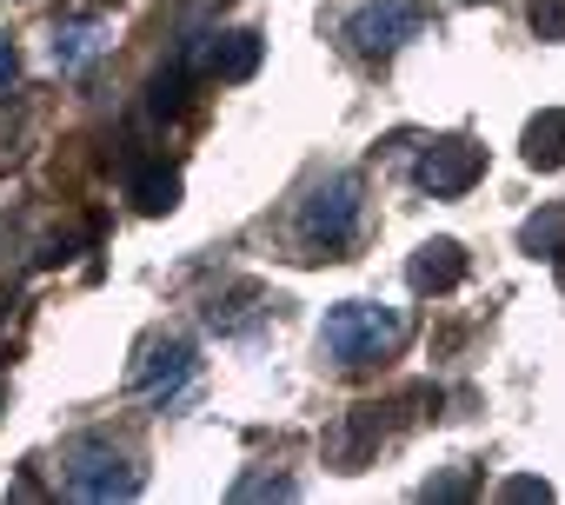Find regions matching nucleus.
Returning <instances> with one entry per match:
<instances>
[{"label": "nucleus", "instance_id": "4", "mask_svg": "<svg viewBox=\"0 0 565 505\" xmlns=\"http://www.w3.org/2000/svg\"><path fill=\"white\" fill-rule=\"evenodd\" d=\"M67 492L74 498H134L140 492V465L127 452H114L107 439H81L67 452Z\"/></svg>", "mask_w": 565, "mask_h": 505}, {"label": "nucleus", "instance_id": "8", "mask_svg": "<svg viewBox=\"0 0 565 505\" xmlns=\"http://www.w3.org/2000/svg\"><path fill=\"white\" fill-rule=\"evenodd\" d=\"M406 280H413V293H452V287L466 280V253H459L452 239H433V246L413 253Z\"/></svg>", "mask_w": 565, "mask_h": 505}, {"label": "nucleus", "instance_id": "3", "mask_svg": "<svg viewBox=\"0 0 565 505\" xmlns=\"http://www.w3.org/2000/svg\"><path fill=\"white\" fill-rule=\"evenodd\" d=\"M134 393L160 412H180L200 393V353L186 340H147L134 359Z\"/></svg>", "mask_w": 565, "mask_h": 505}, {"label": "nucleus", "instance_id": "9", "mask_svg": "<svg viewBox=\"0 0 565 505\" xmlns=\"http://www.w3.org/2000/svg\"><path fill=\"white\" fill-rule=\"evenodd\" d=\"M525 166H539V173H558L565 166V114L558 107H545L525 127Z\"/></svg>", "mask_w": 565, "mask_h": 505}, {"label": "nucleus", "instance_id": "5", "mask_svg": "<svg viewBox=\"0 0 565 505\" xmlns=\"http://www.w3.org/2000/svg\"><path fill=\"white\" fill-rule=\"evenodd\" d=\"M426 21H433L426 0H373V8H360V14L347 21V41H353L360 54H393V47H406Z\"/></svg>", "mask_w": 565, "mask_h": 505}, {"label": "nucleus", "instance_id": "2", "mask_svg": "<svg viewBox=\"0 0 565 505\" xmlns=\"http://www.w3.org/2000/svg\"><path fill=\"white\" fill-rule=\"evenodd\" d=\"M353 233H360V180H353V173H333V180H320V186L307 193V206H300V239L320 253V260H340V253L353 246Z\"/></svg>", "mask_w": 565, "mask_h": 505}, {"label": "nucleus", "instance_id": "6", "mask_svg": "<svg viewBox=\"0 0 565 505\" xmlns=\"http://www.w3.org/2000/svg\"><path fill=\"white\" fill-rule=\"evenodd\" d=\"M479 173H486V147H472V140H439V147H426V160H419V186H426L433 200L466 193Z\"/></svg>", "mask_w": 565, "mask_h": 505}, {"label": "nucleus", "instance_id": "11", "mask_svg": "<svg viewBox=\"0 0 565 505\" xmlns=\"http://www.w3.org/2000/svg\"><path fill=\"white\" fill-rule=\"evenodd\" d=\"M519 246L532 253V260H558V253H565V206L532 213V219L519 226Z\"/></svg>", "mask_w": 565, "mask_h": 505}, {"label": "nucleus", "instance_id": "1", "mask_svg": "<svg viewBox=\"0 0 565 505\" xmlns=\"http://www.w3.org/2000/svg\"><path fill=\"white\" fill-rule=\"evenodd\" d=\"M399 340H406V320H399L393 307H373V300H347V307H333L327 326H320V346H327L340 366L386 359Z\"/></svg>", "mask_w": 565, "mask_h": 505}, {"label": "nucleus", "instance_id": "7", "mask_svg": "<svg viewBox=\"0 0 565 505\" xmlns=\"http://www.w3.org/2000/svg\"><path fill=\"white\" fill-rule=\"evenodd\" d=\"M100 54H107V21L81 14V21H61L54 28V67L61 74H87Z\"/></svg>", "mask_w": 565, "mask_h": 505}, {"label": "nucleus", "instance_id": "14", "mask_svg": "<svg viewBox=\"0 0 565 505\" xmlns=\"http://www.w3.org/2000/svg\"><path fill=\"white\" fill-rule=\"evenodd\" d=\"M466 492H472V472H446L426 485V498H466Z\"/></svg>", "mask_w": 565, "mask_h": 505}, {"label": "nucleus", "instance_id": "15", "mask_svg": "<svg viewBox=\"0 0 565 505\" xmlns=\"http://www.w3.org/2000/svg\"><path fill=\"white\" fill-rule=\"evenodd\" d=\"M21 74V54H14V41L8 34H0V94H8V80Z\"/></svg>", "mask_w": 565, "mask_h": 505}, {"label": "nucleus", "instance_id": "16", "mask_svg": "<svg viewBox=\"0 0 565 505\" xmlns=\"http://www.w3.org/2000/svg\"><path fill=\"white\" fill-rule=\"evenodd\" d=\"M505 498H552V485H545V479H512Z\"/></svg>", "mask_w": 565, "mask_h": 505}, {"label": "nucleus", "instance_id": "10", "mask_svg": "<svg viewBox=\"0 0 565 505\" xmlns=\"http://www.w3.org/2000/svg\"><path fill=\"white\" fill-rule=\"evenodd\" d=\"M127 193H134L140 213H173V206H180V173H173V166H140V173L127 180Z\"/></svg>", "mask_w": 565, "mask_h": 505}, {"label": "nucleus", "instance_id": "13", "mask_svg": "<svg viewBox=\"0 0 565 505\" xmlns=\"http://www.w3.org/2000/svg\"><path fill=\"white\" fill-rule=\"evenodd\" d=\"M532 34L539 41H565V0H532Z\"/></svg>", "mask_w": 565, "mask_h": 505}, {"label": "nucleus", "instance_id": "12", "mask_svg": "<svg viewBox=\"0 0 565 505\" xmlns=\"http://www.w3.org/2000/svg\"><path fill=\"white\" fill-rule=\"evenodd\" d=\"M294 492H300V485H294V479H279V472H273V479H266V472H253V479H239V485H233V498H294Z\"/></svg>", "mask_w": 565, "mask_h": 505}]
</instances>
